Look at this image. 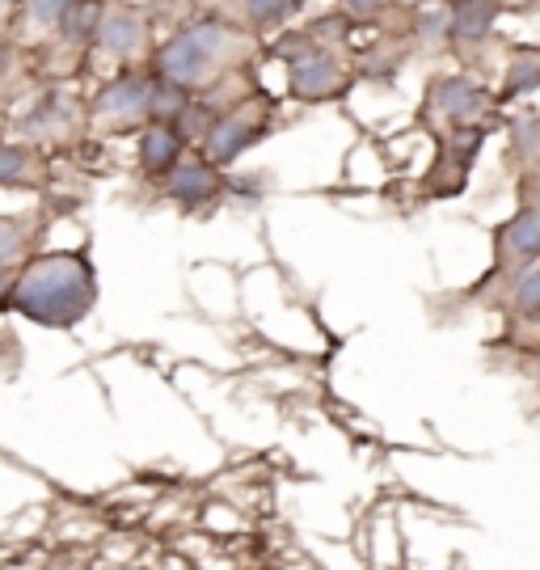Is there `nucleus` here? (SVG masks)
I'll list each match as a JSON object with an SVG mask.
<instances>
[{"label":"nucleus","instance_id":"13","mask_svg":"<svg viewBox=\"0 0 540 570\" xmlns=\"http://www.w3.org/2000/svg\"><path fill=\"white\" fill-rule=\"evenodd\" d=\"M507 305L516 308V313H523V317H540V263L511 275V287H507Z\"/></svg>","mask_w":540,"mask_h":570},{"label":"nucleus","instance_id":"20","mask_svg":"<svg viewBox=\"0 0 540 570\" xmlns=\"http://www.w3.org/2000/svg\"><path fill=\"white\" fill-rule=\"evenodd\" d=\"M0 4H9V0H0Z\"/></svg>","mask_w":540,"mask_h":570},{"label":"nucleus","instance_id":"17","mask_svg":"<svg viewBox=\"0 0 540 570\" xmlns=\"http://www.w3.org/2000/svg\"><path fill=\"white\" fill-rule=\"evenodd\" d=\"M376 4H381V0H346V9H351V13H372Z\"/></svg>","mask_w":540,"mask_h":570},{"label":"nucleus","instance_id":"18","mask_svg":"<svg viewBox=\"0 0 540 570\" xmlns=\"http://www.w3.org/2000/svg\"><path fill=\"white\" fill-rule=\"evenodd\" d=\"M494 4H507V9H523V4H532V0H494Z\"/></svg>","mask_w":540,"mask_h":570},{"label":"nucleus","instance_id":"19","mask_svg":"<svg viewBox=\"0 0 540 570\" xmlns=\"http://www.w3.org/2000/svg\"><path fill=\"white\" fill-rule=\"evenodd\" d=\"M528 207H537V212H540V186L532 190V199H528Z\"/></svg>","mask_w":540,"mask_h":570},{"label":"nucleus","instance_id":"16","mask_svg":"<svg viewBox=\"0 0 540 570\" xmlns=\"http://www.w3.org/2000/svg\"><path fill=\"white\" fill-rule=\"evenodd\" d=\"M292 4H296V0H249V13L258 21H271V18H283Z\"/></svg>","mask_w":540,"mask_h":570},{"label":"nucleus","instance_id":"2","mask_svg":"<svg viewBox=\"0 0 540 570\" xmlns=\"http://www.w3.org/2000/svg\"><path fill=\"white\" fill-rule=\"evenodd\" d=\"M224 47H228V30L224 26H216V21L190 26L186 35H178L160 51V72L174 85H199L212 68H220Z\"/></svg>","mask_w":540,"mask_h":570},{"label":"nucleus","instance_id":"3","mask_svg":"<svg viewBox=\"0 0 540 570\" xmlns=\"http://www.w3.org/2000/svg\"><path fill=\"white\" fill-rule=\"evenodd\" d=\"M540 263V212L516 207V216L494 233V275H516Z\"/></svg>","mask_w":540,"mask_h":570},{"label":"nucleus","instance_id":"9","mask_svg":"<svg viewBox=\"0 0 540 570\" xmlns=\"http://www.w3.org/2000/svg\"><path fill=\"white\" fill-rule=\"evenodd\" d=\"M258 136H262V127H254L249 119H237V115H233V119H224V122L212 127V136H207V153H212L216 161H233V157L245 153Z\"/></svg>","mask_w":540,"mask_h":570},{"label":"nucleus","instance_id":"14","mask_svg":"<svg viewBox=\"0 0 540 570\" xmlns=\"http://www.w3.org/2000/svg\"><path fill=\"white\" fill-rule=\"evenodd\" d=\"M26 153H13V148H0V183H21L26 178Z\"/></svg>","mask_w":540,"mask_h":570},{"label":"nucleus","instance_id":"15","mask_svg":"<svg viewBox=\"0 0 540 570\" xmlns=\"http://www.w3.org/2000/svg\"><path fill=\"white\" fill-rule=\"evenodd\" d=\"M68 9H72V0H30V13H35L39 21L68 18Z\"/></svg>","mask_w":540,"mask_h":570},{"label":"nucleus","instance_id":"11","mask_svg":"<svg viewBox=\"0 0 540 570\" xmlns=\"http://www.w3.org/2000/svg\"><path fill=\"white\" fill-rule=\"evenodd\" d=\"M98 42L106 51H115V56H131L144 42V26L136 18H127V13H110L98 26Z\"/></svg>","mask_w":540,"mask_h":570},{"label":"nucleus","instance_id":"6","mask_svg":"<svg viewBox=\"0 0 540 570\" xmlns=\"http://www.w3.org/2000/svg\"><path fill=\"white\" fill-rule=\"evenodd\" d=\"M220 190V178H216V169L203 161H181L174 165V174H169V195L181 199V204H203V199H212Z\"/></svg>","mask_w":540,"mask_h":570},{"label":"nucleus","instance_id":"5","mask_svg":"<svg viewBox=\"0 0 540 570\" xmlns=\"http://www.w3.org/2000/svg\"><path fill=\"white\" fill-rule=\"evenodd\" d=\"M494 18H499V4L494 0H456L452 13H448V35H452V42H461V47H473V42L490 39Z\"/></svg>","mask_w":540,"mask_h":570},{"label":"nucleus","instance_id":"21","mask_svg":"<svg viewBox=\"0 0 540 570\" xmlns=\"http://www.w3.org/2000/svg\"><path fill=\"white\" fill-rule=\"evenodd\" d=\"M452 4H456V0H452Z\"/></svg>","mask_w":540,"mask_h":570},{"label":"nucleus","instance_id":"1","mask_svg":"<svg viewBox=\"0 0 540 570\" xmlns=\"http://www.w3.org/2000/svg\"><path fill=\"white\" fill-rule=\"evenodd\" d=\"M13 305L42 326H77L94 308V271L77 254H47L21 271Z\"/></svg>","mask_w":540,"mask_h":570},{"label":"nucleus","instance_id":"7","mask_svg":"<svg viewBox=\"0 0 540 570\" xmlns=\"http://www.w3.org/2000/svg\"><path fill=\"white\" fill-rule=\"evenodd\" d=\"M144 110H153V89L144 81H136V77L110 85L98 98V115H106V119H136Z\"/></svg>","mask_w":540,"mask_h":570},{"label":"nucleus","instance_id":"4","mask_svg":"<svg viewBox=\"0 0 540 570\" xmlns=\"http://www.w3.org/2000/svg\"><path fill=\"white\" fill-rule=\"evenodd\" d=\"M485 106H490V94L469 77H443V81L431 85V110L443 115L448 122H456V127L478 119Z\"/></svg>","mask_w":540,"mask_h":570},{"label":"nucleus","instance_id":"12","mask_svg":"<svg viewBox=\"0 0 540 570\" xmlns=\"http://www.w3.org/2000/svg\"><path fill=\"white\" fill-rule=\"evenodd\" d=\"M140 161L148 174H165V169H174L178 161V136L169 131V127H153L140 144Z\"/></svg>","mask_w":540,"mask_h":570},{"label":"nucleus","instance_id":"10","mask_svg":"<svg viewBox=\"0 0 540 570\" xmlns=\"http://www.w3.org/2000/svg\"><path fill=\"white\" fill-rule=\"evenodd\" d=\"M537 85H540V51H532V47L511 51V60H507V81H502V98L532 94Z\"/></svg>","mask_w":540,"mask_h":570},{"label":"nucleus","instance_id":"8","mask_svg":"<svg viewBox=\"0 0 540 570\" xmlns=\"http://www.w3.org/2000/svg\"><path fill=\"white\" fill-rule=\"evenodd\" d=\"M338 77H342L338 63H334V56H325V51H308L292 68V85H296V94H304V98H317V94L338 89Z\"/></svg>","mask_w":540,"mask_h":570}]
</instances>
